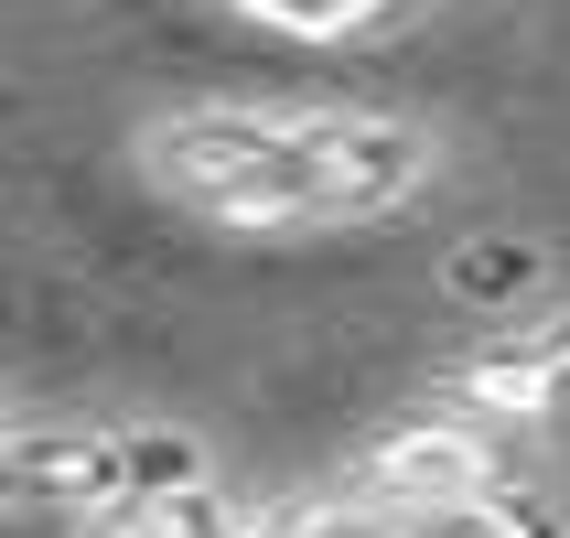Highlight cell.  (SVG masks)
<instances>
[{
  "label": "cell",
  "mask_w": 570,
  "mask_h": 538,
  "mask_svg": "<svg viewBox=\"0 0 570 538\" xmlns=\"http://www.w3.org/2000/svg\"><path fill=\"white\" fill-rule=\"evenodd\" d=\"M151 173L237 237L302 226V119L281 108H184L151 129Z\"/></svg>",
  "instance_id": "obj_1"
},
{
  "label": "cell",
  "mask_w": 570,
  "mask_h": 538,
  "mask_svg": "<svg viewBox=\"0 0 570 538\" xmlns=\"http://www.w3.org/2000/svg\"><path fill=\"white\" fill-rule=\"evenodd\" d=\"M431 184V129L377 108H313L302 119V226H366L399 216Z\"/></svg>",
  "instance_id": "obj_2"
},
{
  "label": "cell",
  "mask_w": 570,
  "mask_h": 538,
  "mask_svg": "<svg viewBox=\"0 0 570 538\" xmlns=\"http://www.w3.org/2000/svg\"><path fill=\"white\" fill-rule=\"evenodd\" d=\"M366 485H377L399 517L474 507V496H495V442H484L474 410H431V420H410V431H387V442L366 452Z\"/></svg>",
  "instance_id": "obj_3"
},
{
  "label": "cell",
  "mask_w": 570,
  "mask_h": 538,
  "mask_svg": "<svg viewBox=\"0 0 570 538\" xmlns=\"http://www.w3.org/2000/svg\"><path fill=\"white\" fill-rule=\"evenodd\" d=\"M11 485H22V507H65L76 528H97L108 507L140 496V431H22Z\"/></svg>",
  "instance_id": "obj_4"
},
{
  "label": "cell",
  "mask_w": 570,
  "mask_h": 538,
  "mask_svg": "<svg viewBox=\"0 0 570 538\" xmlns=\"http://www.w3.org/2000/svg\"><path fill=\"white\" fill-rule=\"evenodd\" d=\"M463 399H474V410H507V420L570 410V323H528L507 345H484L474 366H463Z\"/></svg>",
  "instance_id": "obj_5"
},
{
  "label": "cell",
  "mask_w": 570,
  "mask_h": 538,
  "mask_svg": "<svg viewBox=\"0 0 570 538\" xmlns=\"http://www.w3.org/2000/svg\"><path fill=\"white\" fill-rule=\"evenodd\" d=\"M76 538H258V528L226 507L216 485H194V496H129V507H108L97 528H76Z\"/></svg>",
  "instance_id": "obj_6"
},
{
  "label": "cell",
  "mask_w": 570,
  "mask_h": 538,
  "mask_svg": "<svg viewBox=\"0 0 570 538\" xmlns=\"http://www.w3.org/2000/svg\"><path fill=\"white\" fill-rule=\"evenodd\" d=\"M258 32H291V43H366V32L410 22L420 0H237Z\"/></svg>",
  "instance_id": "obj_7"
},
{
  "label": "cell",
  "mask_w": 570,
  "mask_h": 538,
  "mask_svg": "<svg viewBox=\"0 0 570 538\" xmlns=\"http://www.w3.org/2000/svg\"><path fill=\"white\" fill-rule=\"evenodd\" d=\"M269 538H410V517L387 507L377 485H334V496H302Z\"/></svg>",
  "instance_id": "obj_8"
},
{
  "label": "cell",
  "mask_w": 570,
  "mask_h": 538,
  "mask_svg": "<svg viewBox=\"0 0 570 538\" xmlns=\"http://www.w3.org/2000/svg\"><path fill=\"white\" fill-rule=\"evenodd\" d=\"M410 538H560V517L539 507V496H474V507H431V517H410Z\"/></svg>",
  "instance_id": "obj_9"
}]
</instances>
